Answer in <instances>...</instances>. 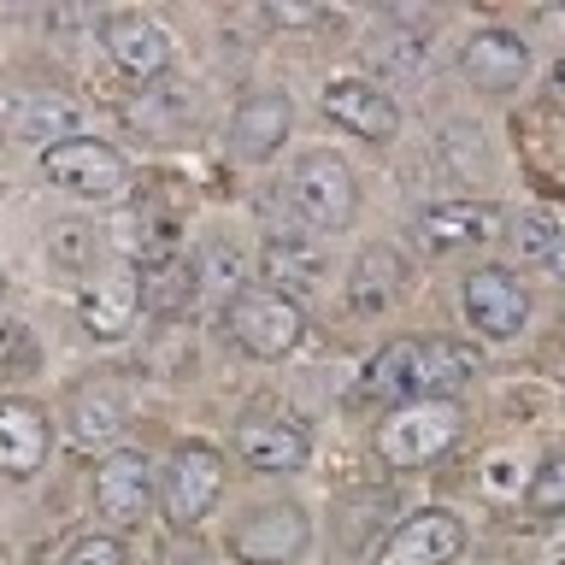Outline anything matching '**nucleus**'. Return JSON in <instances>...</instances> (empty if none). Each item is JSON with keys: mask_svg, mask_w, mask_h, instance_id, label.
Listing matches in <instances>:
<instances>
[{"mask_svg": "<svg viewBox=\"0 0 565 565\" xmlns=\"http://www.w3.org/2000/svg\"><path fill=\"white\" fill-rule=\"evenodd\" d=\"M289 206L307 230H348L360 212V177L335 148H312L289 171Z\"/></svg>", "mask_w": 565, "mask_h": 565, "instance_id": "1", "label": "nucleus"}, {"mask_svg": "<svg viewBox=\"0 0 565 565\" xmlns=\"http://www.w3.org/2000/svg\"><path fill=\"white\" fill-rule=\"evenodd\" d=\"M454 441H459V406L454 401H406L377 424V459L388 471L430 466Z\"/></svg>", "mask_w": 565, "mask_h": 565, "instance_id": "2", "label": "nucleus"}, {"mask_svg": "<svg viewBox=\"0 0 565 565\" xmlns=\"http://www.w3.org/2000/svg\"><path fill=\"white\" fill-rule=\"evenodd\" d=\"M42 177L53 189H65L71 201H95V206H113L130 194V166L113 141H95V136H71L60 148L42 153Z\"/></svg>", "mask_w": 565, "mask_h": 565, "instance_id": "3", "label": "nucleus"}, {"mask_svg": "<svg viewBox=\"0 0 565 565\" xmlns=\"http://www.w3.org/2000/svg\"><path fill=\"white\" fill-rule=\"evenodd\" d=\"M224 330H230V342L242 353H254V360H282V353H295L300 335H307V312H300L295 300L271 295V289H236V300L224 307Z\"/></svg>", "mask_w": 565, "mask_h": 565, "instance_id": "4", "label": "nucleus"}, {"mask_svg": "<svg viewBox=\"0 0 565 565\" xmlns=\"http://www.w3.org/2000/svg\"><path fill=\"white\" fill-rule=\"evenodd\" d=\"M218 494H224V459L212 448H201V441L177 448L171 466L159 471V507H166L171 530H194L212 507H218Z\"/></svg>", "mask_w": 565, "mask_h": 565, "instance_id": "5", "label": "nucleus"}, {"mask_svg": "<svg viewBox=\"0 0 565 565\" xmlns=\"http://www.w3.org/2000/svg\"><path fill=\"white\" fill-rule=\"evenodd\" d=\"M307 542H312L307 512L289 501H271V507H254L230 530V559L236 565H295L307 554Z\"/></svg>", "mask_w": 565, "mask_h": 565, "instance_id": "6", "label": "nucleus"}, {"mask_svg": "<svg viewBox=\"0 0 565 565\" xmlns=\"http://www.w3.org/2000/svg\"><path fill=\"white\" fill-rule=\"evenodd\" d=\"M259 277L271 295L300 307L307 295H318L330 282V254L318 236H307V230H277V236H265V247H259Z\"/></svg>", "mask_w": 565, "mask_h": 565, "instance_id": "7", "label": "nucleus"}, {"mask_svg": "<svg viewBox=\"0 0 565 565\" xmlns=\"http://www.w3.org/2000/svg\"><path fill=\"white\" fill-rule=\"evenodd\" d=\"M153 507V466L141 448H113L95 466V512L113 530H130Z\"/></svg>", "mask_w": 565, "mask_h": 565, "instance_id": "8", "label": "nucleus"}, {"mask_svg": "<svg viewBox=\"0 0 565 565\" xmlns=\"http://www.w3.org/2000/svg\"><path fill=\"white\" fill-rule=\"evenodd\" d=\"M459 300H466L471 330H483L489 342L519 335L524 318H530V289L507 271V265H483V271H471V277H466V295H459Z\"/></svg>", "mask_w": 565, "mask_h": 565, "instance_id": "9", "label": "nucleus"}, {"mask_svg": "<svg viewBox=\"0 0 565 565\" xmlns=\"http://www.w3.org/2000/svg\"><path fill=\"white\" fill-rule=\"evenodd\" d=\"M459 547H466V524L448 507H424L377 547V565H454Z\"/></svg>", "mask_w": 565, "mask_h": 565, "instance_id": "10", "label": "nucleus"}, {"mask_svg": "<svg viewBox=\"0 0 565 565\" xmlns=\"http://www.w3.org/2000/svg\"><path fill=\"white\" fill-rule=\"evenodd\" d=\"M100 47L130 83H159L171 65V35L141 12H113L100 24Z\"/></svg>", "mask_w": 565, "mask_h": 565, "instance_id": "11", "label": "nucleus"}, {"mask_svg": "<svg viewBox=\"0 0 565 565\" xmlns=\"http://www.w3.org/2000/svg\"><path fill=\"white\" fill-rule=\"evenodd\" d=\"M53 454V418L24 395L0 401V477H35Z\"/></svg>", "mask_w": 565, "mask_h": 565, "instance_id": "12", "label": "nucleus"}, {"mask_svg": "<svg viewBox=\"0 0 565 565\" xmlns=\"http://www.w3.org/2000/svg\"><path fill=\"white\" fill-rule=\"evenodd\" d=\"M65 424H71V448L95 454L106 441L124 436V424H130V401H124V388L113 377H88L65 395Z\"/></svg>", "mask_w": 565, "mask_h": 565, "instance_id": "13", "label": "nucleus"}, {"mask_svg": "<svg viewBox=\"0 0 565 565\" xmlns=\"http://www.w3.org/2000/svg\"><path fill=\"white\" fill-rule=\"evenodd\" d=\"M477 371H483V353L471 342H454V335L413 342V401H459Z\"/></svg>", "mask_w": 565, "mask_h": 565, "instance_id": "14", "label": "nucleus"}, {"mask_svg": "<svg viewBox=\"0 0 565 565\" xmlns=\"http://www.w3.org/2000/svg\"><path fill=\"white\" fill-rule=\"evenodd\" d=\"M413 236L424 254H454V247H483L501 236V206L489 201H441L430 212H418Z\"/></svg>", "mask_w": 565, "mask_h": 565, "instance_id": "15", "label": "nucleus"}, {"mask_svg": "<svg viewBox=\"0 0 565 565\" xmlns=\"http://www.w3.org/2000/svg\"><path fill=\"white\" fill-rule=\"evenodd\" d=\"M324 118L342 124V130L360 136V141H395V130H401V106L388 100L377 83H365V77L330 83L324 88Z\"/></svg>", "mask_w": 565, "mask_h": 565, "instance_id": "16", "label": "nucleus"}, {"mask_svg": "<svg viewBox=\"0 0 565 565\" xmlns=\"http://www.w3.org/2000/svg\"><path fill=\"white\" fill-rule=\"evenodd\" d=\"M236 459H242L247 471L289 477V471H300L312 459V441L289 418H242L236 424Z\"/></svg>", "mask_w": 565, "mask_h": 565, "instance_id": "17", "label": "nucleus"}, {"mask_svg": "<svg viewBox=\"0 0 565 565\" xmlns=\"http://www.w3.org/2000/svg\"><path fill=\"white\" fill-rule=\"evenodd\" d=\"M459 71H466V83L483 88V95H507V88L524 83L530 47H524V35H512V30H477L471 42L459 47Z\"/></svg>", "mask_w": 565, "mask_h": 565, "instance_id": "18", "label": "nucleus"}, {"mask_svg": "<svg viewBox=\"0 0 565 565\" xmlns=\"http://www.w3.org/2000/svg\"><path fill=\"white\" fill-rule=\"evenodd\" d=\"M136 312H141L136 265H113V271H100L83 289V330L95 335V342H118V335H130Z\"/></svg>", "mask_w": 565, "mask_h": 565, "instance_id": "19", "label": "nucleus"}, {"mask_svg": "<svg viewBox=\"0 0 565 565\" xmlns=\"http://www.w3.org/2000/svg\"><path fill=\"white\" fill-rule=\"evenodd\" d=\"M77 124H83V113H77V100H65V95H12V100H0V136L42 141V153L77 136Z\"/></svg>", "mask_w": 565, "mask_h": 565, "instance_id": "20", "label": "nucleus"}, {"mask_svg": "<svg viewBox=\"0 0 565 565\" xmlns=\"http://www.w3.org/2000/svg\"><path fill=\"white\" fill-rule=\"evenodd\" d=\"M289 100L282 95H247L236 106V118H230V153L247 159V166H259V159H271L282 148V136H289Z\"/></svg>", "mask_w": 565, "mask_h": 565, "instance_id": "21", "label": "nucleus"}, {"mask_svg": "<svg viewBox=\"0 0 565 565\" xmlns=\"http://www.w3.org/2000/svg\"><path fill=\"white\" fill-rule=\"evenodd\" d=\"M401 282H406V259L395 254V247H365L360 259H353V271H348V307L371 318V312H383L388 300L401 295Z\"/></svg>", "mask_w": 565, "mask_h": 565, "instance_id": "22", "label": "nucleus"}, {"mask_svg": "<svg viewBox=\"0 0 565 565\" xmlns=\"http://www.w3.org/2000/svg\"><path fill=\"white\" fill-rule=\"evenodd\" d=\"M136 282H141V312H153V318H183L189 307H194V259L189 254H166V259H153V265H141L136 271Z\"/></svg>", "mask_w": 565, "mask_h": 565, "instance_id": "23", "label": "nucleus"}, {"mask_svg": "<svg viewBox=\"0 0 565 565\" xmlns=\"http://www.w3.org/2000/svg\"><path fill=\"white\" fill-rule=\"evenodd\" d=\"M365 65L371 77H418L424 65H430V42H424V30L413 24H377L365 35Z\"/></svg>", "mask_w": 565, "mask_h": 565, "instance_id": "24", "label": "nucleus"}, {"mask_svg": "<svg viewBox=\"0 0 565 565\" xmlns=\"http://www.w3.org/2000/svg\"><path fill=\"white\" fill-rule=\"evenodd\" d=\"M360 395L383 401V406H406V401H413V342H388L377 360L365 365Z\"/></svg>", "mask_w": 565, "mask_h": 565, "instance_id": "25", "label": "nucleus"}, {"mask_svg": "<svg viewBox=\"0 0 565 565\" xmlns=\"http://www.w3.org/2000/svg\"><path fill=\"white\" fill-rule=\"evenodd\" d=\"M177 118H189V95H183V88H171V83L141 88V100L130 106V124L141 136H159V141L177 130Z\"/></svg>", "mask_w": 565, "mask_h": 565, "instance_id": "26", "label": "nucleus"}, {"mask_svg": "<svg viewBox=\"0 0 565 565\" xmlns=\"http://www.w3.org/2000/svg\"><path fill=\"white\" fill-rule=\"evenodd\" d=\"M524 507H530V519H565V448L547 454L542 466L530 471Z\"/></svg>", "mask_w": 565, "mask_h": 565, "instance_id": "27", "label": "nucleus"}, {"mask_svg": "<svg viewBox=\"0 0 565 565\" xmlns=\"http://www.w3.org/2000/svg\"><path fill=\"white\" fill-rule=\"evenodd\" d=\"M194 282L201 289H218L236 300V282H242V254L230 242H206L201 254H194Z\"/></svg>", "mask_w": 565, "mask_h": 565, "instance_id": "28", "label": "nucleus"}, {"mask_svg": "<svg viewBox=\"0 0 565 565\" xmlns=\"http://www.w3.org/2000/svg\"><path fill=\"white\" fill-rule=\"evenodd\" d=\"M507 242L519 247V259H547V254H554V242H559V224L547 218V212H519Z\"/></svg>", "mask_w": 565, "mask_h": 565, "instance_id": "29", "label": "nucleus"}, {"mask_svg": "<svg viewBox=\"0 0 565 565\" xmlns=\"http://www.w3.org/2000/svg\"><path fill=\"white\" fill-rule=\"evenodd\" d=\"M35 365V335L24 318H0V377L12 371H30Z\"/></svg>", "mask_w": 565, "mask_h": 565, "instance_id": "30", "label": "nucleus"}, {"mask_svg": "<svg viewBox=\"0 0 565 565\" xmlns=\"http://www.w3.org/2000/svg\"><path fill=\"white\" fill-rule=\"evenodd\" d=\"M95 254H100V242L88 224H53V259L60 265H88Z\"/></svg>", "mask_w": 565, "mask_h": 565, "instance_id": "31", "label": "nucleus"}, {"mask_svg": "<svg viewBox=\"0 0 565 565\" xmlns=\"http://www.w3.org/2000/svg\"><path fill=\"white\" fill-rule=\"evenodd\" d=\"M65 565H124V542L118 536H83V542H71V554H65Z\"/></svg>", "mask_w": 565, "mask_h": 565, "instance_id": "32", "label": "nucleus"}, {"mask_svg": "<svg viewBox=\"0 0 565 565\" xmlns=\"http://www.w3.org/2000/svg\"><path fill=\"white\" fill-rule=\"evenodd\" d=\"M542 565H565V519L547 530V542H542Z\"/></svg>", "mask_w": 565, "mask_h": 565, "instance_id": "33", "label": "nucleus"}, {"mask_svg": "<svg viewBox=\"0 0 565 565\" xmlns=\"http://www.w3.org/2000/svg\"><path fill=\"white\" fill-rule=\"evenodd\" d=\"M271 18H277V24H312V7H271Z\"/></svg>", "mask_w": 565, "mask_h": 565, "instance_id": "34", "label": "nucleus"}, {"mask_svg": "<svg viewBox=\"0 0 565 565\" xmlns=\"http://www.w3.org/2000/svg\"><path fill=\"white\" fill-rule=\"evenodd\" d=\"M547 95H554V100L565 106V53H559V65L547 71Z\"/></svg>", "mask_w": 565, "mask_h": 565, "instance_id": "35", "label": "nucleus"}, {"mask_svg": "<svg viewBox=\"0 0 565 565\" xmlns=\"http://www.w3.org/2000/svg\"><path fill=\"white\" fill-rule=\"evenodd\" d=\"M542 265H547V271H554V277H559V282H565V236H559V242H554V254H547V259H542Z\"/></svg>", "mask_w": 565, "mask_h": 565, "instance_id": "36", "label": "nucleus"}, {"mask_svg": "<svg viewBox=\"0 0 565 565\" xmlns=\"http://www.w3.org/2000/svg\"><path fill=\"white\" fill-rule=\"evenodd\" d=\"M177 565H212L206 554H189V559H177Z\"/></svg>", "mask_w": 565, "mask_h": 565, "instance_id": "37", "label": "nucleus"}, {"mask_svg": "<svg viewBox=\"0 0 565 565\" xmlns=\"http://www.w3.org/2000/svg\"><path fill=\"white\" fill-rule=\"evenodd\" d=\"M494 565H512V559H494Z\"/></svg>", "mask_w": 565, "mask_h": 565, "instance_id": "38", "label": "nucleus"}]
</instances>
